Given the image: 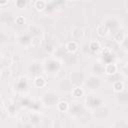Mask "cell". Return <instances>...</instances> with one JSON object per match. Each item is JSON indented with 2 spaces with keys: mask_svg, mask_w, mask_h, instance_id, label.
Instances as JSON below:
<instances>
[{
  "mask_svg": "<svg viewBox=\"0 0 128 128\" xmlns=\"http://www.w3.org/2000/svg\"><path fill=\"white\" fill-rule=\"evenodd\" d=\"M93 71L97 74V75H100V74H103L104 73V66L100 63V62H95L93 64Z\"/></svg>",
  "mask_w": 128,
  "mask_h": 128,
  "instance_id": "9",
  "label": "cell"
},
{
  "mask_svg": "<svg viewBox=\"0 0 128 128\" xmlns=\"http://www.w3.org/2000/svg\"><path fill=\"white\" fill-rule=\"evenodd\" d=\"M81 34H82V30L79 28H75L72 31V36L74 37V39H79L81 37Z\"/></svg>",
  "mask_w": 128,
  "mask_h": 128,
  "instance_id": "20",
  "label": "cell"
},
{
  "mask_svg": "<svg viewBox=\"0 0 128 128\" xmlns=\"http://www.w3.org/2000/svg\"><path fill=\"white\" fill-rule=\"evenodd\" d=\"M26 3H27V0H16V1H15L16 6H17L18 8H20V9L24 8V7L26 6Z\"/></svg>",
  "mask_w": 128,
  "mask_h": 128,
  "instance_id": "22",
  "label": "cell"
},
{
  "mask_svg": "<svg viewBox=\"0 0 128 128\" xmlns=\"http://www.w3.org/2000/svg\"><path fill=\"white\" fill-rule=\"evenodd\" d=\"M42 102H43L46 106L52 107V106L57 105V103H58V97H57V95H56L54 92H51V91H50V92H46V93L43 95Z\"/></svg>",
  "mask_w": 128,
  "mask_h": 128,
  "instance_id": "2",
  "label": "cell"
},
{
  "mask_svg": "<svg viewBox=\"0 0 128 128\" xmlns=\"http://www.w3.org/2000/svg\"><path fill=\"white\" fill-rule=\"evenodd\" d=\"M97 32H98V34H99V35L103 36V35H105V34H106V32H107V28H106V27H105V25L103 24V25H101V26H99V27H98Z\"/></svg>",
  "mask_w": 128,
  "mask_h": 128,
  "instance_id": "21",
  "label": "cell"
},
{
  "mask_svg": "<svg viewBox=\"0 0 128 128\" xmlns=\"http://www.w3.org/2000/svg\"><path fill=\"white\" fill-rule=\"evenodd\" d=\"M71 1H72V0H71Z\"/></svg>",
  "mask_w": 128,
  "mask_h": 128,
  "instance_id": "25",
  "label": "cell"
},
{
  "mask_svg": "<svg viewBox=\"0 0 128 128\" xmlns=\"http://www.w3.org/2000/svg\"><path fill=\"white\" fill-rule=\"evenodd\" d=\"M30 121L33 125H37L40 122V117L37 114H31L30 115Z\"/></svg>",
  "mask_w": 128,
  "mask_h": 128,
  "instance_id": "19",
  "label": "cell"
},
{
  "mask_svg": "<svg viewBox=\"0 0 128 128\" xmlns=\"http://www.w3.org/2000/svg\"><path fill=\"white\" fill-rule=\"evenodd\" d=\"M83 94H84V91L80 87H75L72 89V95L74 97H81V96H83Z\"/></svg>",
  "mask_w": 128,
  "mask_h": 128,
  "instance_id": "14",
  "label": "cell"
},
{
  "mask_svg": "<svg viewBox=\"0 0 128 128\" xmlns=\"http://www.w3.org/2000/svg\"><path fill=\"white\" fill-rule=\"evenodd\" d=\"M85 101H86V105L89 108H92V109H96V108H98V107H100V106L103 105L102 98H100L99 96L94 95V94L87 95Z\"/></svg>",
  "mask_w": 128,
  "mask_h": 128,
  "instance_id": "1",
  "label": "cell"
},
{
  "mask_svg": "<svg viewBox=\"0 0 128 128\" xmlns=\"http://www.w3.org/2000/svg\"><path fill=\"white\" fill-rule=\"evenodd\" d=\"M99 49H100V44H99L98 42L93 41V42H91V43L89 44V50H90L91 52H97Z\"/></svg>",
  "mask_w": 128,
  "mask_h": 128,
  "instance_id": "15",
  "label": "cell"
},
{
  "mask_svg": "<svg viewBox=\"0 0 128 128\" xmlns=\"http://www.w3.org/2000/svg\"><path fill=\"white\" fill-rule=\"evenodd\" d=\"M113 89L116 92H122V91H124V89H125L124 83L122 81H116V82H114L113 83Z\"/></svg>",
  "mask_w": 128,
  "mask_h": 128,
  "instance_id": "12",
  "label": "cell"
},
{
  "mask_svg": "<svg viewBox=\"0 0 128 128\" xmlns=\"http://www.w3.org/2000/svg\"><path fill=\"white\" fill-rule=\"evenodd\" d=\"M85 85L86 87H88L89 89H98L101 86V80L99 79V77L97 76H90L87 79H85Z\"/></svg>",
  "mask_w": 128,
  "mask_h": 128,
  "instance_id": "4",
  "label": "cell"
},
{
  "mask_svg": "<svg viewBox=\"0 0 128 128\" xmlns=\"http://www.w3.org/2000/svg\"><path fill=\"white\" fill-rule=\"evenodd\" d=\"M70 79H71V82L74 83V84H79L81 82V80H84V77L81 73L79 72H75L73 74H71L70 76Z\"/></svg>",
  "mask_w": 128,
  "mask_h": 128,
  "instance_id": "7",
  "label": "cell"
},
{
  "mask_svg": "<svg viewBox=\"0 0 128 128\" xmlns=\"http://www.w3.org/2000/svg\"><path fill=\"white\" fill-rule=\"evenodd\" d=\"M35 8H36L37 10H40V11L44 10V9L46 8V2L43 1V0H38V1H36V3H35Z\"/></svg>",
  "mask_w": 128,
  "mask_h": 128,
  "instance_id": "16",
  "label": "cell"
},
{
  "mask_svg": "<svg viewBox=\"0 0 128 128\" xmlns=\"http://www.w3.org/2000/svg\"><path fill=\"white\" fill-rule=\"evenodd\" d=\"M45 84H46V81H45V79H44L43 77H41V76H37V77L34 79V85H35L36 87H38V88H41V87L45 86Z\"/></svg>",
  "mask_w": 128,
  "mask_h": 128,
  "instance_id": "13",
  "label": "cell"
},
{
  "mask_svg": "<svg viewBox=\"0 0 128 128\" xmlns=\"http://www.w3.org/2000/svg\"><path fill=\"white\" fill-rule=\"evenodd\" d=\"M126 39V35H125V33L124 32H122V31H120V32H118L116 35H115V40H117L118 42H122V41H124Z\"/></svg>",
  "mask_w": 128,
  "mask_h": 128,
  "instance_id": "18",
  "label": "cell"
},
{
  "mask_svg": "<svg viewBox=\"0 0 128 128\" xmlns=\"http://www.w3.org/2000/svg\"><path fill=\"white\" fill-rule=\"evenodd\" d=\"M44 68L49 73H57L60 69V63L54 59H47L44 63Z\"/></svg>",
  "mask_w": 128,
  "mask_h": 128,
  "instance_id": "3",
  "label": "cell"
},
{
  "mask_svg": "<svg viewBox=\"0 0 128 128\" xmlns=\"http://www.w3.org/2000/svg\"><path fill=\"white\" fill-rule=\"evenodd\" d=\"M8 2V0H0V5H5Z\"/></svg>",
  "mask_w": 128,
  "mask_h": 128,
  "instance_id": "24",
  "label": "cell"
},
{
  "mask_svg": "<svg viewBox=\"0 0 128 128\" xmlns=\"http://www.w3.org/2000/svg\"><path fill=\"white\" fill-rule=\"evenodd\" d=\"M23 21H24V19H23L22 17H19V18L17 19V22H18L19 24H22V23H23Z\"/></svg>",
  "mask_w": 128,
  "mask_h": 128,
  "instance_id": "23",
  "label": "cell"
},
{
  "mask_svg": "<svg viewBox=\"0 0 128 128\" xmlns=\"http://www.w3.org/2000/svg\"><path fill=\"white\" fill-rule=\"evenodd\" d=\"M57 108H58V110L60 112H66L69 109V104L66 101H58Z\"/></svg>",
  "mask_w": 128,
  "mask_h": 128,
  "instance_id": "11",
  "label": "cell"
},
{
  "mask_svg": "<svg viewBox=\"0 0 128 128\" xmlns=\"http://www.w3.org/2000/svg\"><path fill=\"white\" fill-rule=\"evenodd\" d=\"M78 48V45H77V42L76 41H70L66 44V49L70 52V53H74Z\"/></svg>",
  "mask_w": 128,
  "mask_h": 128,
  "instance_id": "10",
  "label": "cell"
},
{
  "mask_svg": "<svg viewBox=\"0 0 128 128\" xmlns=\"http://www.w3.org/2000/svg\"><path fill=\"white\" fill-rule=\"evenodd\" d=\"M117 72V66L113 63H107L106 65H104V73L109 74V75H113Z\"/></svg>",
  "mask_w": 128,
  "mask_h": 128,
  "instance_id": "6",
  "label": "cell"
},
{
  "mask_svg": "<svg viewBox=\"0 0 128 128\" xmlns=\"http://www.w3.org/2000/svg\"><path fill=\"white\" fill-rule=\"evenodd\" d=\"M30 41H31V37H30V35H28V34L22 35V36L19 38V42H20L21 44H27V43H29Z\"/></svg>",
  "mask_w": 128,
  "mask_h": 128,
  "instance_id": "17",
  "label": "cell"
},
{
  "mask_svg": "<svg viewBox=\"0 0 128 128\" xmlns=\"http://www.w3.org/2000/svg\"><path fill=\"white\" fill-rule=\"evenodd\" d=\"M69 109H70V112H71V115L73 116H76V117H79L81 116L83 113H84V107L81 105V103L79 102H74L72 103L70 106H69Z\"/></svg>",
  "mask_w": 128,
  "mask_h": 128,
  "instance_id": "5",
  "label": "cell"
},
{
  "mask_svg": "<svg viewBox=\"0 0 128 128\" xmlns=\"http://www.w3.org/2000/svg\"><path fill=\"white\" fill-rule=\"evenodd\" d=\"M15 87L19 91H22V90L26 89V87H27V81H26V79L25 78H20L17 81V83H15Z\"/></svg>",
  "mask_w": 128,
  "mask_h": 128,
  "instance_id": "8",
  "label": "cell"
}]
</instances>
